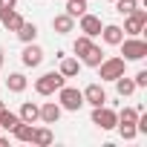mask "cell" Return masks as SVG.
Here are the masks:
<instances>
[{"instance_id":"cell-26","label":"cell","mask_w":147,"mask_h":147,"mask_svg":"<svg viewBox=\"0 0 147 147\" xmlns=\"http://www.w3.org/2000/svg\"><path fill=\"white\" fill-rule=\"evenodd\" d=\"M118 15H130L133 9H138V0H113Z\"/></svg>"},{"instance_id":"cell-16","label":"cell","mask_w":147,"mask_h":147,"mask_svg":"<svg viewBox=\"0 0 147 147\" xmlns=\"http://www.w3.org/2000/svg\"><path fill=\"white\" fill-rule=\"evenodd\" d=\"M58 72L63 78H75L78 72H81V61L78 58H69V55H61V66H58Z\"/></svg>"},{"instance_id":"cell-29","label":"cell","mask_w":147,"mask_h":147,"mask_svg":"<svg viewBox=\"0 0 147 147\" xmlns=\"http://www.w3.org/2000/svg\"><path fill=\"white\" fill-rule=\"evenodd\" d=\"M0 9H18V0H0Z\"/></svg>"},{"instance_id":"cell-7","label":"cell","mask_w":147,"mask_h":147,"mask_svg":"<svg viewBox=\"0 0 147 147\" xmlns=\"http://www.w3.org/2000/svg\"><path fill=\"white\" fill-rule=\"evenodd\" d=\"M20 63L26 66V69H35V66H40L43 63V49L32 40V43H23V52H20Z\"/></svg>"},{"instance_id":"cell-11","label":"cell","mask_w":147,"mask_h":147,"mask_svg":"<svg viewBox=\"0 0 147 147\" xmlns=\"http://www.w3.org/2000/svg\"><path fill=\"white\" fill-rule=\"evenodd\" d=\"M61 115H63V110H61L58 101H43V104H40V121H43V124H58Z\"/></svg>"},{"instance_id":"cell-21","label":"cell","mask_w":147,"mask_h":147,"mask_svg":"<svg viewBox=\"0 0 147 147\" xmlns=\"http://www.w3.org/2000/svg\"><path fill=\"white\" fill-rule=\"evenodd\" d=\"M18 124H20V115H18V113H12L9 107H3V110H0V130L12 133Z\"/></svg>"},{"instance_id":"cell-4","label":"cell","mask_w":147,"mask_h":147,"mask_svg":"<svg viewBox=\"0 0 147 147\" xmlns=\"http://www.w3.org/2000/svg\"><path fill=\"white\" fill-rule=\"evenodd\" d=\"M58 104H61V110H66V113H78L81 107H84V92L78 90V87H61L58 90Z\"/></svg>"},{"instance_id":"cell-14","label":"cell","mask_w":147,"mask_h":147,"mask_svg":"<svg viewBox=\"0 0 147 147\" xmlns=\"http://www.w3.org/2000/svg\"><path fill=\"white\" fill-rule=\"evenodd\" d=\"M52 29L58 32V35H69V32H75V18H72V15H55L52 18Z\"/></svg>"},{"instance_id":"cell-12","label":"cell","mask_w":147,"mask_h":147,"mask_svg":"<svg viewBox=\"0 0 147 147\" xmlns=\"http://www.w3.org/2000/svg\"><path fill=\"white\" fill-rule=\"evenodd\" d=\"M23 23V15L18 9H0V26L9 29V32H18V26Z\"/></svg>"},{"instance_id":"cell-25","label":"cell","mask_w":147,"mask_h":147,"mask_svg":"<svg viewBox=\"0 0 147 147\" xmlns=\"http://www.w3.org/2000/svg\"><path fill=\"white\" fill-rule=\"evenodd\" d=\"M84 12H87V0H66V15L81 18Z\"/></svg>"},{"instance_id":"cell-28","label":"cell","mask_w":147,"mask_h":147,"mask_svg":"<svg viewBox=\"0 0 147 147\" xmlns=\"http://www.w3.org/2000/svg\"><path fill=\"white\" fill-rule=\"evenodd\" d=\"M133 81H136V87H147V69H138L133 75Z\"/></svg>"},{"instance_id":"cell-32","label":"cell","mask_w":147,"mask_h":147,"mask_svg":"<svg viewBox=\"0 0 147 147\" xmlns=\"http://www.w3.org/2000/svg\"><path fill=\"white\" fill-rule=\"evenodd\" d=\"M110 3H113V0H110Z\"/></svg>"},{"instance_id":"cell-17","label":"cell","mask_w":147,"mask_h":147,"mask_svg":"<svg viewBox=\"0 0 147 147\" xmlns=\"http://www.w3.org/2000/svg\"><path fill=\"white\" fill-rule=\"evenodd\" d=\"M104 58H107V55H104V49H101L98 43H92V46L87 49V55H81V66H92V69H95Z\"/></svg>"},{"instance_id":"cell-13","label":"cell","mask_w":147,"mask_h":147,"mask_svg":"<svg viewBox=\"0 0 147 147\" xmlns=\"http://www.w3.org/2000/svg\"><path fill=\"white\" fill-rule=\"evenodd\" d=\"M18 115H20V121H26V124H38V121H40V104H35V101H23Z\"/></svg>"},{"instance_id":"cell-9","label":"cell","mask_w":147,"mask_h":147,"mask_svg":"<svg viewBox=\"0 0 147 147\" xmlns=\"http://www.w3.org/2000/svg\"><path fill=\"white\" fill-rule=\"evenodd\" d=\"M81 92H84V104H90V107H101V104H107V90H104L101 84H87Z\"/></svg>"},{"instance_id":"cell-31","label":"cell","mask_w":147,"mask_h":147,"mask_svg":"<svg viewBox=\"0 0 147 147\" xmlns=\"http://www.w3.org/2000/svg\"><path fill=\"white\" fill-rule=\"evenodd\" d=\"M3 107H6V104H3V101H0V110H3Z\"/></svg>"},{"instance_id":"cell-15","label":"cell","mask_w":147,"mask_h":147,"mask_svg":"<svg viewBox=\"0 0 147 147\" xmlns=\"http://www.w3.org/2000/svg\"><path fill=\"white\" fill-rule=\"evenodd\" d=\"M26 87H29V78L23 75V72H9V78H6V90L9 92L20 95V92H26Z\"/></svg>"},{"instance_id":"cell-27","label":"cell","mask_w":147,"mask_h":147,"mask_svg":"<svg viewBox=\"0 0 147 147\" xmlns=\"http://www.w3.org/2000/svg\"><path fill=\"white\" fill-rule=\"evenodd\" d=\"M118 133H121V138H127V141H133V138L138 136V130H136V127H118Z\"/></svg>"},{"instance_id":"cell-22","label":"cell","mask_w":147,"mask_h":147,"mask_svg":"<svg viewBox=\"0 0 147 147\" xmlns=\"http://www.w3.org/2000/svg\"><path fill=\"white\" fill-rule=\"evenodd\" d=\"M12 136H15V141L32 144V136H35V124H26V121H20V124L12 130Z\"/></svg>"},{"instance_id":"cell-30","label":"cell","mask_w":147,"mask_h":147,"mask_svg":"<svg viewBox=\"0 0 147 147\" xmlns=\"http://www.w3.org/2000/svg\"><path fill=\"white\" fill-rule=\"evenodd\" d=\"M0 69H3V46H0Z\"/></svg>"},{"instance_id":"cell-5","label":"cell","mask_w":147,"mask_h":147,"mask_svg":"<svg viewBox=\"0 0 147 147\" xmlns=\"http://www.w3.org/2000/svg\"><path fill=\"white\" fill-rule=\"evenodd\" d=\"M144 26H147V12L144 9H133L130 15H124V35L127 38H136V35H141L144 32Z\"/></svg>"},{"instance_id":"cell-2","label":"cell","mask_w":147,"mask_h":147,"mask_svg":"<svg viewBox=\"0 0 147 147\" xmlns=\"http://www.w3.org/2000/svg\"><path fill=\"white\" fill-rule=\"evenodd\" d=\"M118 49H121V55H124L127 63H130V61H144V58H147V40H141L138 35H136V38H127V35H124V40L118 43Z\"/></svg>"},{"instance_id":"cell-3","label":"cell","mask_w":147,"mask_h":147,"mask_svg":"<svg viewBox=\"0 0 147 147\" xmlns=\"http://www.w3.org/2000/svg\"><path fill=\"white\" fill-rule=\"evenodd\" d=\"M95 69H98V78H101V81H115L118 75L127 72V61L118 58V55H113V58H104Z\"/></svg>"},{"instance_id":"cell-18","label":"cell","mask_w":147,"mask_h":147,"mask_svg":"<svg viewBox=\"0 0 147 147\" xmlns=\"http://www.w3.org/2000/svg\"><path fill=\"white\" fill-rule=\"evenodd\" d=\"M138 113H141V107H124V110H118V113H115V115H118V124H115V127H136Z\"/></svg>"},{"instance_id":"cell-6","label":"cell","mask_w":147,"mask_h":147,"mask_svg":"<svg viewBox=\"0 0 147 147\" xmlns=\"http://www.w3.org/2000/svg\"><path fill=\"white\" fill-rule=\"evenodd\" d=\"M92 124L107 133V130H115L118 115H115V110H110L107 104H101V107H92Z\"/></svg>"},{"instance_id":"cell-24","label":"cell","mask_w":147,"mask_h":147,"mask_svg":"<svg viewBox=\"0 0 147 147\" xmlns=\"http://www.w3.org/2000/svg\"><path fill=\"white\" fill-rule=\"evenodd\" d=\"M90 46H92V38H87V35H78L75 40H72V52H75L78 58H81V55H87V49H90Z\"/></svg>"},{"instance_id":"cell-20","label":"cell","mask_w":147,"mask_h":147,"mask_svg":"<svg viewBox=\"0 0 147 147\" xmlns=\"http://www.w3.org/2000/svg\"><path fill=\"white\" fill-rule=\"evenodd\" d=\"M113 84H115V92H118L121 98H130V95L138 90V87H136V81H133V78H127V75H118Z\"/></svg>"},{"instance_id":"cell-8","label":"cell","mask_w":147,"mask_h":147,"mask_svg":"<svg viewBox=\"0 0 147 147\" xmlns=\"http://www.w3.org/2000/svg\"><path fill=\"white\" fill-rule=\"evenodd\" d=\"M101 18L98 15H90V12H84L81 18H78V29H81V35H87V38H98L101 35Z\"/></svg>"},{"instance_id":"cell-1","label":"cell","mask_w":147,"mask_h":147,"mask_svg":"<svg viewBox=\"0 0 147 147\" xmlns=\"http://www.w3.org/2000/svg\"><path fill=\"white\" fill-rule=\"evenodd\" d=\"M63 84H66V78L61 75L58 69H52V72H43L40 78H35V92L46 98V95H55V92H58Z\"/></svg>"},{"instance_id":"cell-10","label":"cell","mask_w":147,"mask_h":147,"mask_svg":"<svg viewBox=\"0 0 147 147\" xmlns=\"http://www.w3.org/2000/svg\"><path fill=\"white\" fill-rule=\"evenodd\" d=\"M107 46H118L121 40H124V29L118 26V23H104L101 26V35H98Z\"/></svg>"},{"instance_id":"cell-23","label":"cell","mask_w":147,"mask_h":147,"mask_svg":"<svg viewBox=\"0 0 147 147\" xmlns=\"http://www.w3.org/2000/svg\"><path fill=\"white\" fill-rule=\"evenodd\" d=\"M55 141V133L49 130V127H35V136H32V144H38V147H49Z\"/></svg>"},{"instance_id":"cell-19","label":"cell","mask_w":147,"mask_h":147,"mask_svg":"<svg viewBox=\"0 0 147 147\" xmlns=\"http://www.w3.org/2000/svg\"><path fill=\"white\" fill-rule=\"evenodd\" d=\"M18 40L20 43H32V40H38V23H29V20H23L20 26H18Z\"/></svg>"}]
</instances>
